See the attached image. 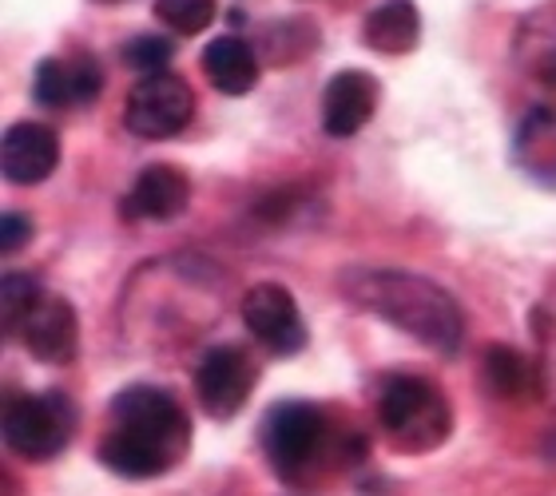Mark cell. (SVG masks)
I'll use <instances>...</instances> for the list:
<instances>
[{"mask_svg":"<svg viewBox=\"0 0 556 496\" xmlns=\"http://www.w3.org/2000/svg\"><path fill=\"white\" fill-rule=\"evenodd\" d=\"M255 381H258V370L247 349L215 346L203 354V361H199L195 393L211 417L227 421V417H235L247 405V397H251V390H255Z\"/></svg>","mask_w":556,"mask_h":496,"instance_id":"cell-7","label":"cell"},{"mask_svg":"<svg viewBox=\"0 0 556 496\" xmlns=\"http://www.w3.org/2000/svg\"><path fill=\"white\" fill-rule=\"evenodd\" d=\"M24 349L33 354L36 361L45 366H68L80 349V322H76V310H72L68 298L60 294H45L36 302V310L24 318L21 334Z\"/></svg>","mask_w":556,"mask_h":496,"instance_id":"cell-9","label":"cell"},{"mask_svg":"<svg viewBox=\"0 0 556 496\" xmlns=\"http://www.w3.org/2000/svg\"><path fill=\"white\" fill-rule=\"evenodd\" d=\"M191 449V421L172 393L155 385H128L112 402V429L100 445V461L128 481L172 473Z\"/></svg>","mask_w":556,"mask_h":496,"instance_id":"cell-1","label":"cell"},{"mask_svg":"<svg viewBox=\"0 0 556 496\" xmlns=\"http://www.w3.org/2000/svg\"><path fill=\"white\" fill-rule=\"evenodd\" d=\"M191 116H195V96L184 76H172V72L143 76L128 92V107H124V124L139 139L179 136L191 124Z\"/></svg>","mask_w":556,"mask_h":496,"instance_id":"cell-6","label":"cell"},{"mask_svg":"<svg viewBox=\"0 0 556 496\" xmlns=\"http://www.w3.org/2000/svg\"><path fill=\"white\" fill-rule=\"evenodd\" d=\"M45 298V290L33 275H21V270H9L4 275V287H0V306H4V334L16 338L21 334L24 318L36 310V302Z\"/></svg>","mask_w":556,"mask_h":496,"instance_id":"cell-19","label":"cell"},{"mask_svg":"<svg viewBox=\"0 0 556 496\" xmlns=\"http://www.w3.org/2000/svg\"><path fill=\"white\" fill-rule=\"evenodd\" d=\"M517 52H521V64L533 72L536 80L556 88V0L525 21Z\"/></svg>","mask_w":556,"mask_h":496,"instance_id":"cell-18","label":"cell"},{"mask_svg":"<svg viewBox=\"0 0 556 496\" xmlns=\"http://www.w3.org/2000/svg\"><path fill=\"white\" fill-rule=\"evenodd\" d=\"M263 453L282 481H311L330 453L326 414L311 402H282L263 421Z\"/></svg>","mask_w":556,"mask_h":496,"instance_id":"cell-4","label":"cell"},{"mask_svg":"<svg viewBox=\"0 0 556 496\" xmlns=\"http://www.w3.org/2000/svg\"><path fill=\"white\" fill-rule=\"evenodd\" d=\"M374 107H378V80L358 68L338 72L334 80L326 84V96H323L326 136L334 139L358 136L362 127L374 119Z\"/></svg>","mask_w":556,"mask_h":496,"instance_id":"cell-11","label":"cell"},{"mask_svg":"<svg viewBox=\"0 0 556 496\" xmlns=\"http://www.w3.org/2000/svg\"><path fill=\"white\" fill-rule=\"evenodd\" d=\"M60 163V139L48 124H12L4 131V148H0V167L4 179L16 187L45 183Z\"/></svg>","mask_w":556,"mask_h":496,"instance_id":"cell-10","label":"cell"},{"mask_svg":"<svg viewBox=\"0 0 556 496\" xmlns=\"http://www.w3.org/2000/svg\"><path fill=\"white\" fill-rule=\"evenodd\" d=\"M485 381L493 385L497 397H509V402H529V397L541 393V370H536V361H529L521 349H513V346H489Z\"/></svg>","mask_w":556,"mask_h":496,"instance_id":"cell-17","label":"cell"},{"mask_svg":"<svg viewBox=\"0 0 556 496\" xmlns=\"http://www.w3.org/2000/svg\"><path fill=\"white\" fill-rule=\"evenodd\" d=\"M33 234H36V227L28 215H21V211H4V219H0V246H4V251L16 254L21 246L33 243Z\"/></svg>","mask_w":556,"mask_h":496,"instance_id":"cell-22","label":"cell"},{"mask_svg":"<svg viewBox=\"0 0 556 496\" xmlns=\"http://www.w3.org/2000/svg\"><path fill=\"white\" fill-rule=\"evenodd\" d=\"M203 72L223 96H247L258 84V56L239 36H219L203 52Z\"/></svg>","mask_w":556,"mask_h":496,"instance_id":"cell-15","label":"cell"},{"mask_svg":"<svg viewBox=\"0 0 556 496\" xmlns=\"http://www.w3.org/2000/svg\"><path fill=\"white\" fill-rule=\"evenodd\" d=\"M417 36H421V12L414 0H382L362 28L366 48L382 52V56H406L417 44Z\"/></svg>","mask_w":556,"mask_h":496,"instance_id":"cell-14","label":"cell"},{"mask_svg":"<svg viewBox=\"0 0 556 496\" xmlns=\"http://www.w3.org/2000/svg\"><path fill=\"white\" fill-rule=\"evenodd\" d=\"M104 88V72L92 56H76V60H40L33 80L36 104L45 107H76V104H92Z\"/></svg>","mask_w":556,"mask_h":496,"instance_id":"cell-12","label":"cell"},{"mask_svg":"<svg viewBox=\"0 0 556 496\" xmlns=\"http://www.w3.org/2000/svg\"><path fill=\"white\" fill-rule=\"evenodd\" d=\"M342 287L362 310L386 318L402 334L417 338L421 346L441 349V354H453L462 346V306L438 282L409 275V270H362V275H346Z\"/></svg>","mask_w":556,"mask_h":496,"instance_id":"cell-2","label":"cell"},{"mask_svg":"<svg viewBox=\"0 0 556 496\" xmlns=\"http://www.w3.org/2000/svg\"><path fill=\"white\" fill-rule=\"evenodd\" d=\"M187 199H191V183L187 175L172 163H151L136 175L131 183V195L124 203L131 219H148V222H172L175 215L187 211Z\"/></svg>","mask_w":556,"mask_h":496,"instance_id":"cell-13","label":"cell"},{"mask_svg":"<svg viewBox=\"0 0 556 496\" xmlns=\"http://www.w3.org/2000/svg\"><path fill=\"white\" fill-rule=\"evenodd\" d=\"M243 322L247 330L278 358H290L306 346V326H302L299 302L278 282H258L243 294Z\"/></svg>","mask_w":556,"mask_h":496,"instance_id":"cell-8","label":"cell"},{"mask_svg":"<svg viewBox=\"0 0 556 496\" xmlns=\"http://www.w3.org/2000/svg\"><path fill=\"white\" fill-rule=\"evenodd\" d=\"M155 16L179 36H199L215 21V0H155Z\"/></svg>","mask_w":556,"mask_h":496,"instance_id":"cell-20","label":"cell"},{"mask_svg":"<svg viewBox=\"0 0 556 496\" xmlns=\"http://www.w3.org/2000/svg\"><path fill=\"white\" fill-rule=\"evenodd\" d=\"M100 4H116V0H100Z\"/></svg>","mask_w":556,"mask_h":496,"instance_id":"cell-23","label":"cell"},{"mask_svg":"<svg viewBox=\"0 0 556 496\" xmlns=\"http://www.w3.org/2000/svg\"><path fill=\"white\" fill-rule=\"evenodd\" d=\"M172 60V40H163V36H136V40H128V48H124V64L136 72H148V76H155V72H163V64Z\"/></svg>","mask_w":556,"mask_h":496,"instance_id":"cell-21","label":"cell"},{"mask_svg":"<svg viewBox=\"0 0 556 496\" xmlns=\"http://www.w3.org/2000/svg\"><path fill=\"white\" fill-rule=\"evenodd\" d=\"M76 433V405L64 393H16L4 405V441L24 461H52Z\"/></svg>","mask_w":556,"mask_h":496,"instance_id":"cell-5","label":"cell"},{"mask_svg":"<svg viewBox=\"0 0 556 496\" xmlns=\"http://www.w3.org/2000/svg\"><path fill=\"white\" fill-rule=\"evenodd\" d=\"M517 160L533 179L556 187V107H536L521 124L517 136Z\"/></svg>","mask_w":556,"mask_h":496,"instance_id":"cell-16","label":"cell"},{"mask_svg":"<svg viewBox=\"0 0 556 496\" xmlns=\"http://www.w3.org/2000/svg\"><path fill=\"white\" fill-rule=\"evenodd\" d=\"M378 421L394 437L397 449L429 453L445 445V437H450L453 409L433 381L417 378V373H397L382 385Z\"/></svg>","mask_w":556,"mask_h":496,"instance_id":"cell-3","label":"cell"}]
</instances>
